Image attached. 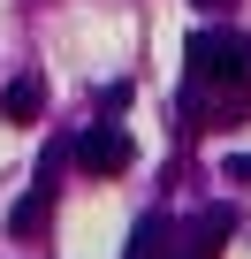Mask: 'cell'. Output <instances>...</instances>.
<instances>
[{
    "instance_id": "1",
    "label": "cell",
    "mask_w": 251,
    "mask_h": 259,
    "mask_svg": "<svg viewBox=\"0 0 251 259\" xmlns=\"http://www.w3.org/2000/svg\"><path fill=\"white\" fill-rule=\"evenodd\" d=\"M183 84H190V99L236 107V99L251 92V38H243V31H190V46H183Z\"/></svg>"
},
{
    "instance_id": "2",
    "label": "cell",
    "mask_w": 251,
    "mask_h": 259,
    "mask_svg": "<svg viewBox=\"0 0 251 259\" xmlns=\"http://www.w3.org/2000/svg\"><path fill=\"white\" fill-rule=\"evenodd\" d=\"M130 160H137V145H130V130H114V122H91L76 138V168L84 176H122Z\"/></svg>"
},
{
    "instance_id": "3",
    "label": "cell",
    "mask_w": 251,
    "mask_h": 259,
    "mask_svg": "<svg viewBox=\"0 0 251 259\" xmlns=\"http://www.w3.org/2000/svg\"><path fill=\"white\" fill-rule=\"evenodd\" d=\"M0 114H8L16 130H31V122L46 114V84H38V76H16L8 92H0Z\"/></svg>"
},
{
    "instance_id": "4",
    "label": "cell",
    "mask_w": 251,
    "mask_h": 259,
    "mask_svg": "<svg viewBox=\"0 0 251 259\" xmlns=\"http://www.w3.org/2000/svg\"><path fill=\"white\" fill-rule=\"evenodd\" d=\"M168 244H175V236H168V221H160V213H145V221L130 229V244H122V259H175Z\"/></svg>"
},
{
    "instance_id": "5",
    "label": "cell",
    "mask_w": 251,
    "mask_h": 259,
    "mask_svg": "<svg viewBox=\"0 0 251 259\" xmlns=\"http://www.w3.org/2000/svg\"><path fill=\"white\" fill-rule=\"evenodd\" d=\"M236 229V213H206L198 229H190V259H221V236Z\"/></svg>"
},
{
    "instance_id": "6",
    "label": "cell",
    "mask_w": 251,
    "mask_h": 259,
    "mask_svg": "<svg viewBox=\"0 0 251 259\" xmlns=\"http://www.w3.org/2000/svg\"><path fill=\"white\" fill-rule=\"evenodd\" d=\"M46 213H54V191H31V198L16 206V236H31V229H38Z\"/></svg>"
},
{
    "instance_id": "7",
    "label": "cell",
    "mask_w": 251,
    "mask_h": 259,
    "mask_svg": "<svg viewBox=\"0 0 251 259\" xmlns=\"http://www.w3.org/2000/svg\"><path fill=\"white\" fill-rule=\"evenodd\" d=\"M228 176H236V183L251 191V153H228Z\"/></svg>"
},
{
    "instance_id": "8",
    "label": "cell",
    "mask_w": 251,
    "mask_h": 259,
    "mask_svg": "<svg viewBox=\"0 0 251 259\" xmlns=\"http://www.w3.org/2000/svg\"><path fill=\"white\" fill-rule=\"evenodd\" d=\"M198 8H221V0H198Z\"/></svg>"
}]
</instances>
